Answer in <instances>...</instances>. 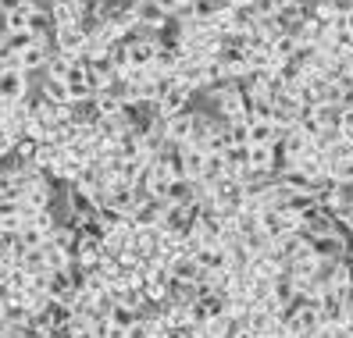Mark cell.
<instances>
[{
    "label": "cell",
    "instance_id": "1",
    "mask_svg": "<svg viewBox=\"0 0 353 338\" xmlns=\"http://www.w3.org/2000/svg\"><path fill=\"white\" fill-rule=\"evenodd\" d=\"M54 4H57V0H54Z\"/></svg>",
    "mask_w": 353,
    "mask_h": 338
}]
</instances>
